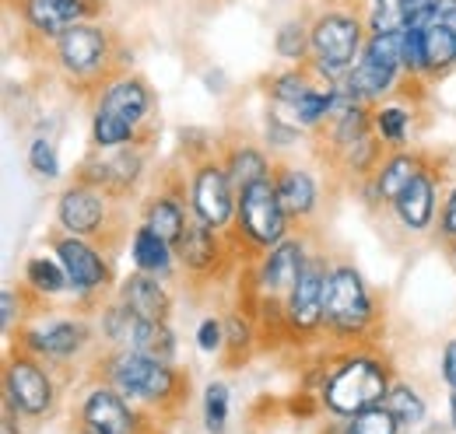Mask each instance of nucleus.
Segmentation results:
<instances>
[{"mask_svg":"<svg viewBox=\"0 0 456 434\" xmlns=\"http://www.w3.org/2000/svg\"><path fill=\"white\" fill-rule=\"evenodd\" d=\"M394 382V365L369 343H358L338 347V354L320 368L305 392H313L320 410H327L330 417H354L369 406L387 403Z\"/></svg>","mask_w":456,"mask_h":434,"instance_id":"nucleus-1","label":"nucleus"},{"mask_svg":"<svg viewBox=\"0 0 456 434\" xmlns=\"http://www.w3.org/2000/svg\"><path fill=\"white\" fill-rule=\"evenodd\" d=\"M95 379L110 382L144 414H162V417H172L190 396V375L144 350L110 347L95 361Z\"/></svg>","mask_w":456,"mask_h":434,"instance_id":"nucleus-2","label":"nucleus"},{"mask_svg":"<svg viewBox=\"0 0 456 434\" xmlns=\"http://www.w3.org/2000/svg\"><path fill=\"white\" fill-rule=\"evenodd\" d=\"M46 56L70 88L92 99L102 92L110 77L126 70V50L119 36L102 21H81L67 28L53 46H46Z\"/></svg>","mask_w":456,"mask_h":434,"instance_id":"nucleus-3","label":"nucleus"},{"mask_svg":"<svg viewBox=\"0 0 456 434\" xmlns=\"http://www.w3.org/2000/svg\"><path fill=\"white\" fill-rule=\"evenodd\" d=\"M383 323L379 301L365 273L347 260H330L327 291H323V329L338 347H358L376 340L372 333Z\"/></svg>","mask_w":456,"mask_h":434,"instance_id":"nucleus-4","label":"nucleus"},{"mask_svg":"<svg viewBox=\"0 0 456 434\" xmlns=\"http://www.w3.org/2000/svg\"><path fill=\"white\" fill-rule=\"evenodd\" d=\"M309 39H313L309 67L330 84L344 81L351 74V67L358 63V56L365 50V39H369L362 4L327 0V7H320L309 18Z\"/></svg>","mask_w":456,"mask_h":434,"instance_id":"nucleus-5","label":"nucleus"},{"mask_svg":"<svg viewBox=\"0 0 456 434\" xmlns=\"http://www.w3.org/2000/svg\"><path fill=\"white\" fill-rule=\"evenodd\" d=\"M228 235H232L239 256L246 253V263H253L256 256H264L267 249H274L278 242H285L291 235V217L285 214V207L278 200L274 175L264 182H253L239 193L235 224Z\"/></svg>","mask_w":456,"mask_h":434,"instance_id":"nucleus-6","label":"nucleus"},{"mask_svg":"<svg viewBox=\"0 0 456 434\" xmlns=\"http://www.w3.org/2000/svg\"><path fill=\"white\" fill-rule=\"evenodd\" d=\"M57 368L21 347H11L4 361V406H11L21 421H46L57 410Z\"/></svg>","mask_w":456,"mask_h":434,"instance_id":"nucleus-7","label":"nucleus"},{"mask_svg":"<svg viewBox=\"0 0 456 434\" xmlns=\"http://www.w3.org/2000/svg\"><path fill=\"white\" fill-rule=\"evenodd\" d=\"M313 256V245L309 238L298 231H291L285 242H278L274 249H267L264 256H256L249 263V284H246V305H256V301H278L285 305V298L291 294V287L298 284V277L305 270Z\"/></svg>","mask_w":456,"mask_h":434,"instance_id":"nucleus-8","label":"nucleus"},{"mask_svg":"<svg viewBox=\"0 0 456 434\" xmlns=\"http://www.w3.org/2000/svg\"><path fill=\"white\" fill-rule=\"evenodd\" d=\"M347 88L369 102L379 106L387 99H394L403 81V56H400V32H379L365 39V50L358 56V63L351 67V74L344 77Z\"/></svg>","mask_w":456,"mask_h":434,"instance_id":"nucleus-9","label":"nucleus"},{"mask_svg":"<svg viewBox=\"0 0 456 434\" xmlns=\"http://www.w3.org/2000/svg\"><path fill=\"white\" fill-rule=\"evenodd\" d=\"M113 204L116 197L106 193L102 186H92L85 179H74L57 197V231L102 242L110 249L113 245V224H116Z\"/></svg>","mask_w":456,"mask_h":434,"instance_id":"nucleus-10","label":"nucleus"},{"mask_svg":"<svg viewBox=\"0 0 456 434\" xmlns=\"http://www.w3.org/2000/svg\"><path fill=\"white\" fill-rule=\"evenodd\" d=\"M183 186H186V200H190L193 217H200L204 224H211L218 231H232L235 207H239V189L228 179L222 151L190 162V175H186Z\"/></svg>","mask_w":456,"mask_h":434,"instance_id":"nucleus-11","label":"nucleus"},{"mask_svg":"<svg viewBox=\"0 0 456 434\" xmlns=\"http://www.w3.org/2000/svg\"><path fill=\"white\" fill-rule=\"evenodd\" d=\"M95 336H99V326H92L85 316H60V319H43V323H25L18 329L14 347L43 358L53 368H63L77 361L92 347Z\"/></svg>","mask_w":456,"mask_h":434,"instance_id":"nucleus-12","label":"nucleus"},{"mask_svg":"<svg viewBox=\"0 0 456 434\" xmlns=\"http://www.w3.org/2000/svg\"><path fill=\"white\" fill-rule=\"evenodd\" d=\"M327 273H330V256L313 249V256H309L305 270L298 277V284L291 287V294L285 298V336L291 343H305V340L327 336V329H323Z\"/></svg>","mask_w":456,"mask_h":434,"instance_id":"nucleus-13","label":"nucleus"},{"mask_svg":"<svg viewBox=\"0 0 456 434\" xmlns=\"http://www.w3.org/2000/svg\"><path fill=\"white\" fill-rule=\"evenodd\" d=\"M7 7L18 14L21 32L43 50L53 46L67 28L106 14V0H7Z\"/></svg>","mask_w":456,"mask_h":434,"instance_id":"nucleus-14","label":"nucleus"},{"mask_svg":"<svg viewBox=\"0 0 456 434\" xmlns=\"http://www.w3.org/2000/svg\"><path fill=\"white\" fill-rule=\"evenodd\" d=\"M50 245H53V256H57L60 263H63V270H67L74 298L95 301V298H102L110 291V284H113V263H110V253H106L102 242L57 231L50 238Z\"/></svg>","mask_w":456,"mask_h":434,"instance_id":"nucleus-15","label":"nucleus"},{"mask_svg":"<svg viewBox=\"0 0 456 434\" xmlns=\"http://www.w3.org/2000/svg\"><path fill=\"white\" fill-rule=\"evenodd\" d=\"M77 428L92 434H151L148 414L102 379L85 389L77 403Z\"/></svg>","mask_w":456,"mask_h":434,"instance_id":"nucleus-16","label":"nucleus"},{"mask_svg":"<svg viewBox=\"0 0 456 434\" xmlns=\"http://www.w3.org/2000/svg\"><path fill=\"white\" fill-rule=\"evenodd\" d=\"M235 256H239V249H235L232 235L211 228V224H204L200 217H190L183 238L175 242L179 270L190 273L193 280H215V277H222Z\"/></svg>","mask_w":456,"mask_h":434,"instance_id":"nucleus-17","label":"nucleus"},{"mask_svg":"<svg viewBox=\"0 0 456 434\" xmlns=\"http://www.w3.org/2000/svg\"><path fill=\"white\" fill-rule=\"evenodd\" d=\"M439 197H443V172L432 162L390 204V211L407 235H428V231H436V221H439V207H443Z\"/></svg>","mask_w":456,"mask_h":434,"instance_id":"nucleus-18","label":"nucleus"},{"mask_svg":"<svg viewBox=\"0 0 456 434\" xmlns=\"http://www.w3.org/2000/svg\"><path fill=\"white\" fill-rule=\"evenodd\" d=\"M144 144H134V148H116V151H99V158H88V162L77 168L74 179H85L92 186H102L106 193H113L116 200H123L126 193L137 189L141 175H144Z\"/></svg>","mask_w":456,"mask_h":434,"instance_id":"nucleus-19","label":"nucleus"},{"mask_svg":"<svg viewBox=\"0 0 456 434\" xmlns=\"http://www.w3.org/2000/svg\"><path fill=\"white\" fill-rule=\"evenodd\" d=\"M92 108H102V112H113L119 119L134 123L137 130L151 133L148 123L155 119V92L148 88V81L141 74H116L102 84V92L92 99Z\"/></svg>","mask_w":456,"mask_h":434,"instance_id":"nucleus-20","label":"nucleus"},{"mask_svg":"<svg viewBox=\"0 0 456 434\" xmlns=\"http://www.w3.org/2000/svg\"><path fill=\"white\" fill-rule=\"evenodd\" d=\"M432 165L428 155H421V151H414V148H400V151H387V158L383 165L376 168V175L369 179V182H362L365 186V200L372 204V207H390L394 200H397L400 193L425 172Z\"/></svg>","mask_w":456,"mask_h":434,"instance_id":"nucleus-21","label":"nucleus"},{"mask_svg":"<svg viewBox=\"0 0 456 434\" xmlns=\"http://www.w3.org/2000/svg\"><path fill=\"white\" fill-rule=\"evenodd\" d=\"M274 189H278V200L285 207V214L291 217V224H305L313 221L320 211V182L309 168L291 162L274 165Z\"/></svg>","mask_w":456,"mask_h":434,"instance_id":"nucleus-22","label":"nucleus"},{"mask_svg":"<svg viewBox=\"0 0 456 434\" xmlns=\"http://www.w3.org/2000/svg\"><path fill=\"white\" fill-rule=\"evenodd\" d=\"M116 298L130 312H137L141 319H148V323H169L172 319V291L166 287V280L155 277V273H144V270L126 273L116 284Z\"/></svg>","mask_w":456,"mask_h":434,"instance_id":"nucleus-23","label":"nucleus"},{"mask_svg":"<svg viewBox=\"0 0 456 434\" xmlns=\"http://www.w3.org/2000/svg\"><path fill=\"white\" fill-rule=\"evenodd\" d=\"M190 200H186V186H162L155 197L144 200V214H141V224H148L151 231H159L166 242H179L186 224H190Z\"/></svg>","mask_w":456,"mask_h":434,"instance_id":"nucleus-24","label":"nucleus"},{"mask_svg":"<svg viewBox=\"0 0 456 434\" xmlns=\"http://www.w3.org/2000/svg\"><path fill=\"white\" fill-rule=\"evenodd\" d=\"M99 336L106 340V347H119V350H144L155 326L159 323H148L141 319L137 312H130L119 298L106 301L102 312H99Z\"/></svg>","mask_w":456,"mask_h":434,"instance_id":"nucleus-25","label":"nucleus"},{"mask_svg":"<svg viewBox=\"0 0 456 434\" xmlns=\"http://www.w3.org/2000/svg\"><path fill=\"white\" fill-rule=\"evenodd\" d=\"M130 260H134V270L155 273L162 280H169L172 270L179 267L175 260V245L166 242L159 231H151L148 224H137L130 231Z\"/></svg>","mask_w":456,"mask_h":434,"instance_id":"nucleus-26","label":"nucleus"},{"mask_svg":"<svg viewBox=\"0 0 456 434\" xmlns=\"http://www.w3.org/2000/svg\"><path fill=\"white\" fill-rule=\"evenodd\" d=\"M222 162H225L228 179H232V186H235L239 193H242L246 186H253V182L271 179V175H274V165H278L264 148H256V144H249V141L225 144V148H222Z\"/></svg>","mask_w":456,"mask_h":434,"instance_id":"nucleus-27","label":"nucleus"},{"mask_svg":"<svg viewBox=\"0 0 456 434\" xmlns=\"http://www.w3.org/2000/svg\"><path fill=\"white\" fill-rule=\"evenodd\" d=\"M320 84H327L309 63H288L285 70L271 74L267 77V99H271V108L285 112V108L298 106L309 92H316Z\"/></svg>","mask_w":456,"mask_h":434,"instance_id":"nucleus-28","label":"nucleus"},{"mask_svg":"<svg viewBox=\"0 0 456 434\" xmlns=\"http://www.w3.org/2000/svg\"><path fill=\"white\" fill-rule=\"evenodd\" d=\"M411 126H414V106H407L400 95L372 106V130L387 144V151H400L411 144Z\"/></svg>","mask_w":456,"mask_h":434,"instance_id":"nucleus-29","label":"nucleus"},{"mask_svg":"<svg viewBox=\"0 0 456 434\" xmlns=\"http://www.w3.org/2000/svg\"><path fill=\"white\" fill-rule=\"evenodd\" d=\"M21 287L36 298V301H50L60 294H70V280L57 256H32L21 270Z\"/></svg>","mask_w":456,"mask_h":434,"instance_id":"nucleus-30","label":"nucleus"},{"mask_svg":"<svg viewBox=\"0 0 456 434\" xmlns=\"http://www.w3.org/2000/svg\"><path fill=\"white\" fill-rule=\"evenodd\" d=\"M320 133H327V151H330V158H338V155L347 151L354 141H362V137L372 133V106H369V102L351 106L344 116L330 119Z\"/></svg>","mask_w":456,"mask_h":434,"instance_id":"nucleus-31","label":"nucleus"},{"mask_svg":"<svg viewBox=\"0 0 456 434\" xmlns=\"http://www.w3.org/2000/svg\"><path fill=\"white\" fill-rule=\"evenodd\" d=\"M151 133L137 130L134 123L119 119L113 112L92 108V148L95 151H116V148H134V144H148Z\"/></svg>","mask_w":456,"mask_h":434,"instance_id":"nucleus-32","label":"nucleus"},{"mask_svg":"<svg viewBox=\"0 0 456 434\" xmlns=\"http://www.w3.org/2000/svg\"><path fill=\"white\" fill-rule=\"evenodd\" d=\"M264 329L256 323V316L249 309H232L225 316V361L232 368H239V361H246L253 354V347L260 343Z\"/></svg>","mask_w":456,"mask_h":434,"instance_id":"nucleus-33","label":"nucleus"},{"mask_svg":"<svg viewBox=\"0 0 456 434\" xmlns=\"http://www.w3.org/2000/svg\"><path fill=\"white\" fill-rule=\"evenodd\" d=\"M425 28V63H428V81H439L456 70V32L446 21L421 25Z\"/></svg>","mask_w":456,"mask_h":434,"instance_id":"nucleus-34","label":"nucleus"},{"mask_svg":"<svg viewBox=\"0 0 456 434\" xmlns=\"http://www.w3.org/2000/svg\"><path fill=\"white\" fill-rule=\"evenodd\" d=\"M387 158V144L376 137V130L369 133V137H362V141H354L347 151H341L334 162L344 168V175L347 179H354V182H369L372 175H376V168L383 165Z\"/></svg>","mask_w":456,"mask_h":434,"instance_id":"nucleus-35","label":"nucleus"},{"mask_svg":"<svg viewBox=\"0 0 456 434\" xmlns=\"http://www.w3.org/2000/svg\"><path fill=\"white\" fill-rule=\"evenodd\" d=\"M387 406H390V414L400 421L403 431H418L428 421V399L411 382H394V389L387 396Z\"/></svg>","mask_w":456,"mask_h":434,"instance_id":"nucleus-36","label":"nucleus"},{"mask_svg":"<svg viewBox=\"0 0 456 434\" xmlns=\"http://www.w3.org/2000/svg\"><path fill=\"white\" fill-rule=\"evenodd\" d=\"M334 421L338 424L330 428V434H403L400 421L390 414L387 403L369 406V410H362L354 417H334Z\"/></svg>","mask_w":456,"mask_h":434,"instance_id":"nucleus-37","label":"nucleus"},{"mask_svg":"<svg viewBox=\"0 0 456 434\" xmlns=\"http://www.w3.org/2000/svg\"><path fill=\"white\" fill-rule=\"evenodd\" d=\"M274 53L285 63H309L313 39H309V18H288L274 32Z\"/></svg>","mask_w":456,"mask_h":434,"instance_id":"nucleus-38","label":"nucleus"},{"mask_svg":"<svg viewBox=\"0 0 456 434\" xmlns=\"http://www.w3.org/2000/svg\"><path fill=\"white\" fill-rule=\"evenodd\" d=\"M400 56H403V81L407 84H428V63H425V28L407 25L400 32Z\"/></svg>","mask_w":456,"mask_h":434,"instance_id":"nucleus-39","label":"nucleus"},{"mask_svg":"<svg viewBox=\"0 0 456 434\" xmlns=\"http://www.w3.org/2000/svg\"><path fill=\"white\" fill-rule=\"evenodd\" d=\"M362 14H365V25H369V36L403 32L407 28V7H403V0H362Z\"/></svg>","mask_w":456,"mask_h":434,"instance_id":"nucleus-40","label":"nucleus"},{"mask_svg":"<svg viewBox=\"0 0 456 434\" xmlns=\"http://www.w3.org/2000/svg\"><path fill=\"white\" fill-rule=\"evenodd\" d=\"M25 158H28L32 175H36V179H43V182H57L60 175H63V162H60L57 141H53L50 133H36V137L28 141Z\"/></svg>","mask_w":456,"mask_h":434,"instance_id":"nucleus-41","label":"nucleus"},{"mask_svg":"<svg viewBox=\"0 0 456 434\" xmlns=\"http://www.w3.org/2000/svg\"><path fill=\"white\" fill-rule=\"evenodd\" d=\"M228 414H232V389L225 382L204 385V431L228 434Z\"/></svg>","mask_w":456,"mask_h":434,"instance_id":"nucleus-42","label":"nucleus"},{"mask_svg":"<svg viewBox=\"0 0 456 434\" xmlns=\"http://www.w3.org/2000/svg\"><path fill=\"white\" fill-rule=\"evenodd\" d=\"M28 301H36L21 284L18 287H4L0 291V329H4V336H11L14 329H21L25 326V316H28Z\"/></svg>","mask_w":456,"mask_h":434,"instance_id":"nucleus-43","label":"nucleus"},{"mask_svg":"<svg viewBox=\"0 0 456 434\" xmlns=\"http://www.w3.org/2000/svg\"><path fill=\"white\" fill-rule=\"evenodd\" d=\"M197 350L200 354H225V319L218 316H208L197 326Z\"/></svg>","mask_w":456,"mask_h":434,"instance_id":"nucleus-44","label":"nucleus"},{"mask_svg":"<svg viewBox=\"0 0 456 434\" xmlns=\"http://www.w3.org/2000/svg\"><path fill=\"white\" fill-rule=\"evenodd\" d=\"M436 231H439V238L450 245L456 242V186L443 197V207H439V221H436Z\"/></svg>","mask_w":456,"mask_h":434,"instance_id":"nucleus-45","label":"nucleus"},{"mask_svg":"<svg viewBox=\"0 0 456 434\" xmlns=\"http://www.w3.org/2000/svg\"><path fill=\"white\" fill-rule=\"evenodd\" d=\"M439 372H443V382H446L450 389H456V336H453V340H446V347H443Z\"/></svg>","mask_w":456,"mask_h":434,"instance_id":"nucleus-46","label":"nucleus"},{"mask_svg":"<svg viewBox=\"0 0 456 434\" xmlns=\"http://www.w3.org/2000/svg\"><path fill=\"white\" fill-rule=\"evenodd\" d=\"M0 434H21V417L11 410V406H4V421H0Z\"/></svg>","mask_w":456,"mask_h":434,"instance_id":"nucleus-47","label":"nucleus"},{"mask_svg":"<svg viewBox=\"0 0 456 434\" xmlns=\"http://www.w3.org/2000/svg\"><path fill=\"white\" fill-rule=\"evenodd\" d=\"M432 4H436V0H403V7H407V21H414L418 14H425Z\"/></svg>","mask_w":456,"mask_h":434,"instance_id":"nucleus-48","label":"nucleus"},{"mask_svg":"<svg viewBox=\"0 0 456 434\" xmlns=\"http://www.w3.org/2000/svg\"><path fill=\"white\" fill-rule=\"evenodd\" d=\"M450 431H456V389H450Z\"/></svg>","mask_w":456,"mask_h":434,"instance_id":"nucleus-49","label":"nucleus"},{"mask_svg":"<svg viewBox=\"0 0 456 434\" xmlns=\"http://www.w3.org/2000/svg\"><path fill=\"white\" fill-rule=\"evenodd\" d=\"M450 260H453V267H456V242H450Z\"/></svg>","mask_w":456,"mask_h":434,"instance_id":"nucleus-50","label":"nucleus"},{"mask_svg":"<svg viewBox=\"0 0 456 434\" xmlns=\"http://www.w3.org/2000/svg\"><path fill=\"white\" fill-rule=\"evenodd\" d=\"M446 25H450V28H453V32H456V18H450V21H446Z\"/></svg>","mask_w":456,"mask_h":434,"instance_id":"nucleus-51","label":"nucleus"},{"mask_svg":"<svg viewBox=\"0 0 456 434\" xmlns=\"http://www.w3.org/2000/svg\"><path fill=\"white\" fill-rule=\"evenodd\" d=\"M74 434H92V431H85V428H77V431H74Z\"/></svg>","mask_w":456,"mask_h":434,"instance_id":"nucleus-52","label":"nucleus"}]
</instances>
